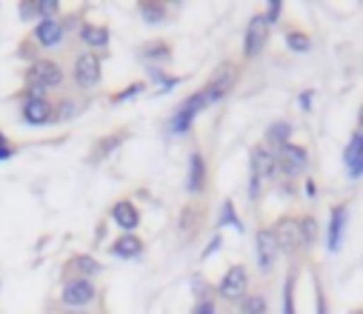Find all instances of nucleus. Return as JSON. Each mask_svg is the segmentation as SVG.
Returning a JSON list of instances; mask_svg holds the SVG:
<instances>
[{
    "label": "nucleus",
    "instance_id": "obj_1",
    "mask_svg": "<svg viewBox=\"0 0 363 314\" xmlns=\"http://www.w3.org/2000/svg\"><path fill=\"white\" fill-rule=\"evenodd\" d=\"M277 178V157L269 146L258 143L249 151V200H260V194L266 192V186Z\"/></svg>",
    "mask_w": 363,
    "mask_h": 314
},
{
    "label": "nucleus",
    "instance_id": "obj_2",
    "mask_svg": "<svg viewBox=\"0 0 363 314\" xmlns=\"http://www.w3.org/2000/svg\"><path fill=\"white\" fill-rule=\"evenodd\" d=\"M235 81H238V66L232 60L221 63L214 69V74L206 81V86H200V95L206 100V106H214L217 100H224L232 89H235Z\"/></svg>",
    "mask_w": 363,
    "mask_h": 314
},
{
    "label": "nucleus",
    "instance_id": "obj_3",
    "mask_svg": "<svg viewBox=\"0 0 363 314\" xmlns=\"http://www.w3.org/2000/svg\"><path fill=\"white\" fill-rule=\"evenodd\" d=\"M277 157V175L286 180H298L309 169V151L301 143H286L283 149L275 151Z\"/></svg>",
    "mask_w": 363,
    "mask_h": 314
},
{
    "label": "nucleus",
    "instance_id": "obj_4",
    "mask_svg": "<svg viewBox=\"0 0 363 314\" xmlns=\"http://www.w3.org/2000/svg\"><path fill=\"white\" fill-rule=\"evenodd\" d=\"M66 81V71L57 60L52 57H40L26 69V86H38V89H57Z\"/></svg>",
    "mask_w": 363,
    "mask_h": 314
},
{
    "label": "nucleus",
    "instance_id": "obj_5",
    "mask_svg": "<svg viewBox=\"0 0 363 314\" xmlns=\"http://www.w3.org/2000/svg\"><path fill=\"white\" fill-rule=\"evenodd\" d=\"M214 291H217V297H221V300L241 303V300L246 297V291H249V272H246V266H243V263L229 266V269L224 272V277H221V283H217Z\"/></svg>",
    "mask_w": 363,
    "mask_h": 314
},
{
    "label": "nucleus",
    "instance_id": "obj_6",
    "mask_svg": "<svg viewBox=\"0 0 363 314\" xmlns=\"http://www.w3.org/2000/svg\"><path fill=\"white\" fill-rule=\"evenodd\" d=\"M277 249L283 255H295L298 249H304V238H301V220L295 214H280L272 226Z\"/></svg>",
    "mask_w": 363,
    "mask_h": 314
},
{
    "label": "nucleus",
    "instance_id": "obj_7",
    "mask_svg": "<svg viewBox=\"0 0 363 314\" xmlns=\"http://www.w3.org/2000/svg\"><path fill=\"white\" fill-rule=\"evenodd\" d=\"M71 77H75V86L78 89H86V92L95 89L100 83V77H103V60H100V54H95V52L78 54L75 69H71Z\"/></svg>",
    "mask_w": 363,
    "mask_h": 314
},
{
    "label": "nucleus",
    "instance_id": "obj_8",
    "mask_svg": "<svg viewBox=\"0 0 363 314\" xmlns=\"http://www.w3.org/2000/svg\"><path fill=\"white\" fill-rule=\"evenodd\" d=\"M346 226H349V206L346 203H335L329 209V223H326V252L329 255H338L343 249Z\"/></svg>",
    "mask_w": 363,
    "mask_h": 314
},
{
    "label": "nucleus",
    "instance_id": "obj_9",
    "mask_svg": "<svg viewBox=\"0 0 363 314\" xmlns=\"http://www.w3.org/2000/svg\"><path fill=\"white\" fill-rule=\"evenodd\" d=\"M269 32H272V26L266 23L263 12L252 15V21H249V26H246V32H243V57H246V60H255V57L266 49Z\"/></svg>",
    "mask_w": 363,
    "mask_h": 314
},
{
    "label": "nucleus",
    "instance_id": "obj_10",
    "mask_svg": "<svg viewBox=\"0 0 363 314\" xmlns=\"http://www.w3.org/2000/svg\"><path fill=\"white\" fill-rule=\"evenodd\" d=\"M255 252H258V269L263 274H269L277 266V257H280V249H277L272 226H260L258 228V234H255Z\"/></svg>",
    "mask_w": 363,
    "mask_h": 314
},
{
    "label": "nucleus",
    "instance_id": "obj_11",
    "mask_svg": "<svg viewBox=\"0 0 363 314\" xmlns=\"http://www.w3.org/2000/svg\"><path fill=\"white\" fill-rule=\"evenodd\" d=\"M95 297H98V289L92 280H69L63 283V291H60V303L69 308H83Z\"/></svg>",
    "mask_w": 363,
    "mask_h": 314
},
{
    "label": "nucleus",
    "instance_id": "obj_12",
    "mask_svg": "<svg viewBox=\"0 0 363 314\" xmlns=\"http://www.w3.org/2000/svg\"><path fill=\"white\" fill-rule=\"evenodd\" d=\"M100 272H103V263L95 260L92 255H75L71 260L63 263V277H66V283H69V280H89L92 274H100Z\"/></svg>",
    "mask_w": 363,
    "mask_h": 314
},
{
    "label": "nucleus",
    "instance_id": "obj_13",
    "mask_svg": "<svg viewBox=\"0 0 363 314\" xmlns=\"http://www.w3.org/2000/svg\"><path fill=\"white\" fill-rule=\"evenodd\" d=\"M63 35H66V21H60V18H52V21H38V26H35V32H32L35 43H40L43 49L57 46V43L63 40Z\"/></svg>",
    "mask_w": 363,
    "mask_h": 314
},
{
    "label": "nucleus",
    "instance_id": "obj_14",
    "mask_svg": "<svg viewBox=\"0 0 363 314\" xmlns=\"http://www.w3.org/2000/svg\"><path fill=\"white\" fill-rule=\"evenodd\" d=\"M54 117V106L49 98H23V120L29 126H46Z\"/></svg>",
    "mask_w": 363,
    "mask_h": 314
},
{
    "label": "nucleus",
    "instance_id": "obj_15",
    "mask_svg": "<svg viewBox=\"0 0 363 314\" xmlns=\"http://www.w3.org/2000/svg\"><path fill=\"white\" fill-rule=\"evenodd\" d=\"M109 217L115 220V226L123 228V234H134V228L140 226V209L132 200H117L109 211Z\"/></svg>",
    "mask_w": 363,
    "mask_h": 314
},
{
    "label": "nucleus",
    "instance_id": "obj_16",
    "mask_svg": "<svg viewBox=\"0 0 363 314\" xmlns=\"http://www.w3.org/2000/svg\"><path fill=\"white\" fill-rule=\"evenodd\" d=\"M206 178H209V172H206V161H203V154L195 149V151L189 154V169H186V189H189L192 194H200V192L206 189Z\"/></svg>",
    "mask_w": 363,
    "mask_h": 314
},
{
    "label": "nucleus",
    "instance_id": "obj_17",
    "mask_svg": "<svg viewBox=\"0 0 363 314\" xmlns=\"http://www.w3.org/2000/svg\"><path fill=\"white\" fill-rule=\"evenodd\" d=\"M292 132H295V126L289 123V120H275V123L266 126L263 146H269L272 151H277V149H283L286 143H292Z\"/></svg>",
    "mask_w": 363,
    "mask_h": 314
},
{
    "label": "nucleus",
    "instance_id": "obj_18",
    "mask_svg": "<svg viewBox=\"0 0 363 314\" xmlns=\"http://www.w3.org/2000/svg\"><path fill=\"white\" fill-rule=\"evenodd\" d=\"M109 252H112L115 257H120V260H132V257L143 255V240L137 238V234H120L117 240H112Z\"/></svg>",
    "mask_w": 363,
    "mask_h": 314
},
{
    "label": "nucleus",
    "instance_id": "obj_19",
    "mask_svg": "<svg viewBox=\"0 0 363 314\" xmlns=\"http://www.w3.org/2000/svg\"><path fill=\"white\" fill-rule=\"evenodd\" d=\"M81 40L89 46V52L92 49H106L109 46V29L100 26V23H83L81 26Z\"/></svg>",
    "mask_w": 363,
    "mask_h": 314
},
{
    "label": "nucleus",
    "instance_id": "obj_20",
    "mask_svg": "<svg viewBox=\"0 0 363 314\" xmlns=\"http://www.w3.org/2000/svg\"><path fill=\"white\" fill-rule=\"evenodd\" d=\"M140 57L149 60V63H166L172 57V46L166 40H149V43H143Z\"/></svg>",
    "mask_w": 363,
    "mask_h": 314
},
{
    "label": "nucleus",
    "instance_id": "obj_21",
    "mask_svg": "<svg viewBox=\"0 0 363 314\" xmlns=\"http://www.w3.org/2000/svg\"><path fill=\"white\" fill-rule=\"evenodd\" d=\"M137 12H140V18L146 21L149 26H161L166 21V6L163 4H155V0H143V4L137 6Z\"/></svg>",
    "mask_w": 363,
    "mask_h": 314
},
{
    "label": "nucleus",
    "instance_id": "obj_22",
    "mask_svg": "<svg viewBox=\"0 0 363 314\" xmlns=\"http://www.w3.org/2000/svg\"><path fill=\"white\" fill-rule=\"evenodd\" d=\"M283 40H286V49H292L295 54L312 52V37H309L306 32H301V29H289V32L283 35Z\"/></svg>",
    "mask_w": 363,
    "mask_h": 314
},
{
    "label": "nucleus",
    "instance_id": "obj_23",
    "mask_svg": "<svg viewBox=\"0 0 363 314\" xmlns=\"http://www.w3.org/2000/svg\"><path fill=\"white\" fill-rule=\"evenodd\" d=\"M301 220V238H304V249H312L318 234H321V226H318V217L315 214H304L298 217Z\"/></svg>",
    "mask_w": 363,
    "mask_h": 314
},
{
    "label": "nucleus",
    "instance_id": "obj_24",
    "mask_svg": "<svg viewBox=\"0 0 363 314\" xmlns=\"http://www.w3.org/2000/svg\"><path fill=\"white\" fill-rule=\"evenodd\" d=\"M269 311V303L263 294H246L241 300V314H266Z\"/></svg>",
    "mask_w": 363,
    "mask_h": 314
},
{
    "label": "nucleus",
    "instance_id": "obj_25",
    "mask_svg": "<svg viewBox=\"0 0 363 314\" xmlns=\"http://www.w3.org/2000/svg\"><path fill=\"white\" fill-rule=\"evenodd\" d=\"M224 226H232V228L243 231V223H241L232 200H224V206H221V220H217V228H224Z\"/></svg>",
    "mask_w": 363,
    "mask_h": 314
},
{
    "label": "nucleus",
    "instance_id": "obj_26",
    "mask_svg": "<svg viewBox=\"0 0 363 314\" xmlns=\"http://www.w3.org/2000/svg\"><path fill=\"white\" fill-rule=\"evenodd\" d=\"M283 314H298L295 311V272H289L283 283Z\"/></svg>",
    "mask_w": 363,
    "mask_h": 314
},
{
    "label": "nucleus",
    "instance_id": "obj_27",
    "mask_svg": "<svg viewBox=\"0 0 363 314\" xmlns=\"http://www.w3.org/2000/svg\"><path fill=\"white\" fill-rule=\"evenodd\" d=\"M123 137H126V132H117V134L103 137V143L95 149V161H103V157H109V154H112V149H117V146L123 143Z\"/></svg>",
    "mask_w": 363,
    "mask_h": 314
},
{
    "label": "nucleus",
    "instance_id": "obj_28",
    "mask_svg": "<svg viewBox=\"0 0 363 314\" xmlns=\"http://www.w3.org/2000/svg\"><path fill=\"white\" fill-rule=\"evenodd\" d=\"M57 12H60L57 0H38V15H40V21H52Z\"/></svg>",
    "mask_w": 363,
    "mask_h": 314
},
{
    "label": "nucleus",
    "instance_id": "obj_29",
    "mask_svg": "<svg viewBox=\"0 0 363 314\" xmlns=\"http://www.w3.org/2000/svg\"><path fill=\"white\" fill-rule=\"evenodd\" d=\"M280 15H283V4H280V0H269V4H266V12H263L266 23L275 26V23L280 21Z\"/></svg>",
    "mask_w": 363,
    "mask_h": 314
},
{
    "label": "nucleus",
    "instance_id": "obj_30",
    "mask_svg": "<svg viewBox=\"0 0 363 314\" xmlns=\"http://www.w3.org/2000/svg\"><path fill=\"white\" fill-rule=\"evenodd\" d=\"M143 89H146V83H132V86H126L123 92H117L115 98H112V103H123V100H132L134 95H140Z\"/></svg>",
    "mask_w": 363,
    "mask_h": 314
},
{
    "label": "nucleus",
    "instance_id": "obj_31",
    "mask_svg": "<svg viewBox=\"0 0 363 314\" xmlns=\"http://www.w3.org/2000/svg\"><path fill=\"white\" fill-rule=\"evenodd\" d=\"M18 12H21L23 21H35V18H40V15H38V0H26V4H21Z\"/></svg>",
    "mask_w": 363,
    "mask_h": 314
},
{
    "label": "nucleus",
    "instance_id": "obj_32",
    "mask_svg": "<svg viewBox=\"0 0 363 314\" xmlns=\"http://www.w3.org/2000/svg\"><path fill=\"white\" fill-rule=\"evenodd\" d=\"M9 157H15V146H9V137L0 132V163L9 161Z\"/></svg>",
    "mask_w": 363,
    "mask_h": 314
},
{
    "label": "nucleus",
    "instance_id": "obj_33",
    "mask_svg": "<svg viewBox=\"0 0 363 314\" xmlns=\"http://www.w3.org/2000/svg\"><path fill=\"white\" fill-rule=\"evenodd\" d=\"M346 175H349V180H360V178H363V154L346 166Z\"/></svg>",
    "mask_w": 363,
    "mask_h": 314
},
{
    "label": "nucleus",
    "instance_id": "obj_34",
    "mask_svg": "<svg viewBox=\"0 0 363 314\" xmlns=\"http://www.w3.org/2000/svg\"><path fill=\"white\" fill-rule=\"evenodd\" d=\"M75 115V103L71 100H63L57 109H54V120H66V117H71Z\"/></svg>",
    "mask_w": 363,
    "mask_h": 314
},
{
    "label": "nucleus",
    "instance_id": "obj_35",
    "mask_svg": "<svg viewBox=\"0 0 363 314\" xmlns=\"http://www.w3.org/2000/svg\"><path fill=\"white\" fill-rule=\"evenodd\" d=\"M192 314H217L214 300H197V303H195V308H192Z\"/></svg>",
    "mask_w": 363,
    "mask_h": 314
},
{
    "label": "nucleus",
    "instance_id": "obj_36",
    "mask_svg": "<svg viewBox=\"0 0 363 314\" xmlns=\"http://www.w3.org/2000/svg\"><path fill=\"white\" fill-rule=\"evenodd\" d=\"M298 103H301V112H312L315 92H312V89H304V92H301V98H298Z\"/></svg>",
    "mask_w": 363,
    "mask_h": 314
},
{
    "label": "nucleus",
    "instance_id": "obj_37",
    "mask_svg": "<svg viewBox=\"0 0 363 314\" xmlns=\"http://www.w3.org/2000/svg\"><path fill=\"white\" fill-rule=\"evenodd\" d=\"M304 194H306L309 200H315V197H318V183H315L312 178H306V180H304Z\"/></svg>",
    "mask_w": 363,
    "mask_h": 314
},
{
    "label": "nucleus",
    "instance_id": "obj_38",
    "mask_svg": "<svg viewBox=\"0 0 363 314\" xmlns=\"http://www.w3.org/2000/svg\"><path fill=\"white\" fill-rule=\"evenodd\" d=\"M217 246H221V234H214V238H212V243L203 249V257H212V252H214Z\"/></svg>",
    "mask_w": 363,
    "mask_h": 314
},
{
    "label": "nucleus",
    "instance_id": "obj_39",
    "mask_svg": "<svg viewBox=\"0 0 363 314\" xmlns=\"http://www.w3.org/2000/svg\"><path fill=\"white\" fill-rule=\"evenodd\" d=\"M318 314H326V297H323L321 286H318Z\"/></svg>",
    "mask_w": 363,
    "mask_h": 314
},
{
    "label": "nucleus",
    "instance_id": "obj_40",
    "mask_svg": "<svg viewBox=\"0 0 363 314\" xmlns=\"http://www.w3.org/2000/svg\"><path fill=\"white\" fill-rule=\"evenodd\" d=\"M352 314H363V311H352Z\"/></svg>",
    "mask_w": 363,
    "mask_h": 314
}]
</instances>
